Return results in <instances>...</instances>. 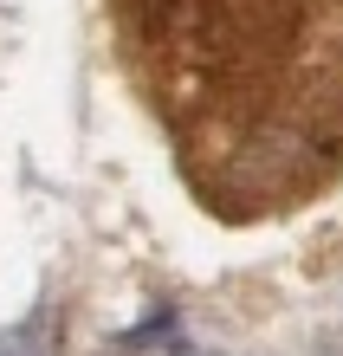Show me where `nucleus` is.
<instances>
[{"label":"nucleus","mask_w":343,"mask_h":356,"mask_svg":"<svg viewBox=\"0 0 343 356\" xmlns=\"http://www.w3.org/2000/svg\"><path fill=\"white\" fill-rule=\"evenodd\" d=\"M136 58L182 117L246 123L298 46V0H117Z\"/></svg>","instance_id":"f257e3e1"}]
</instances>
